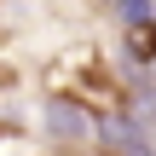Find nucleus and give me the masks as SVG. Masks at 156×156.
Listing matches in <instances>:
<instances>
[{"label": "nucleus", "mask_w": 156, "mask_h": 156, "mask_svg": "<svg viewBox=\"0 0 156 156\" xmlns=\"http://www.w3.org/2000/svg\"><path fill=\"white\" fill-rule=\"evenodd\" d=\"M46 133L64 145V151H87L98 139V122L75 104V98H46Z\"/></svg>", "instance_id": "nucleus-1"}, {"label": "nucleus", "mask_w": 156, "mask_h": 156, "mask_svg": "<svg viewBox=\"0 0 156 156\" xmlns=\"http://www.w3.org/2000/svg\"><path fill=\"white\" fill-rule=\"evenodd\" d=\"M116 17H122V23L133 29V23H151L156 12H151V0H116Z\"/></svg>", "instance_id": "nucleus-2"}]
</instances>
